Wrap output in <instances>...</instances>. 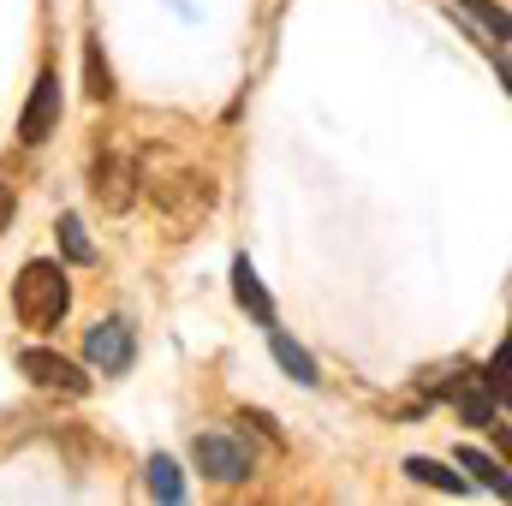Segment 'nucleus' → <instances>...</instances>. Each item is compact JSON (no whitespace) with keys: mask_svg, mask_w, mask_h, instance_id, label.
I'll return each instance as SVG.
<instances>
[{"mask_svg":"<svg viewBox=\"0 0 512 506\" xmlns=\"http://www.w3.org/2000/svg\"><path fill=\"white\" fill-rule=\"evenodd\" d=\"M60 251L72 256V262H96V245H90V233H84V221L78 215H60Z\"/></svg>","mask_w":512,"mask_h":506,"instance_id":"4468645a","label":"nucleus"},{"mask_svg":"<svg viewBox=\"0 0 512 506\" xmlns=\"http://www.w3.org/2000/svg\"><path fill=\"white\" fill-rule=\"evenodd\" d=\"M459 12H471V18H477V24H483L489 36H495V48L507 42V12H495L489 0H459Z\"/></svg>","mask_w":512,"mask_h":506,"instance_id":"2eb2a0df","label":"nucleus"},{"mask_svg":"<svg viewBox=\"0 0 512 506\" xmlns=\"http://www.w3.org/2000/svg\"><path fill=\"white\" fill-rule=\"evenodd\" d=\"M18 370L36 381V387H48V393H72V399H84V393H90V376H84L72 358H60V352H42V346L18 352Z\"/></svg>","mask_w":512,"mask_h":506,"instance_id":"39448f33","label":"nucleus"},{"mask_svg":"<svg viewBox=\"0 0 512 506\" xmlns=\"http://www.w3.org/2000/svg\"><path fill=\"white\" fill-rule=\"evenodd\" d=\"M233 298H239V304L251 310L256 322H262V328L274 322V304H268V292H262V280H256L251 256H239V262H233Z\"/></svg>","mask_w":512,"mask_h":506,"instance_id":"1a4fd4ad","label":"nucleus"},{"mask_svg":"<svg viewBox=\"0 0 512 506\" xmlns=\"http://www.w3.org/2000/svg\"><path fill=\"white\" fill-rule=\"evenodd\" d=\"M453 393H459V411H465V423H489V417H495V387H489L483 376H465Z\"/></svg>","mask_w":512,"mask_h":506,"instance_id":"9b49d317","label":"nucleus"},{"mask_svg":"<svg viewBox=\"0 0 512 506\" xmlns=\"http://www.w3.org/2000/svg\"><path fill=\"white\" fill-rule=\"evenodd\" d=\"M405 477H411V483H423V489H441V495H465V477H459V471H447L441 459H405Z\"/></svg>","mask_w":512,"mask_h":506,"instance_id":"9d476101","label":"nucleus"},{"mask_svg":"<svg viewBox=\"0 0 512 506\" xmlns=\"http://www.w3.org/2000/svg\"><path fill=\"white\" fill-rule=\"evenodd\" d=\"M149 495H155V501H167V506L185 501V477H179V465H173L167 453H155V459H149Z\"/></svg>","mask_w":512,"mask_h":506,"instance_id":"f8f14e48","label":"nucleus"},{"mask_svg":"<svg viewBox=\"0 0 512 506\" xmlns=\"http://www.w3.org/2000/svg\"><path fill=\"white\" fill-rule=\"evenodd\" d=\"M191 459H197V471L215 477V483H245V477L256 471V453L239 441V435H227V429L197 435V441H191Z\"/></svg>","mask_w":512,"mask_h":506,"instance_id":"7ed1b4c3","label":"nucleus"},{"mask_svg":"<svg viewBox=\"0 0 512 506\" xmlns=\"http://www.w3.org/2000/svg\"><path fill=\"white\" fill-rule=\"evenodd\" d=\"M84 358H90L96 370H108V376L131 370V358H137V346H131V328H126V322H96V328L84 334Z\"/></svg>","mask_w":512,"mask_h":506,"instance_id":"0eeeda50","label":"nucleus"},{"mask_svg":"<svg viewBox=\"0 0 512 506\" xmlns=\"http://www.w3.org/2000/svg\"><path fill=\"white\" fill-rule=\"evenodd\" d=\"M12 215H18V197H12V185H0V233L12 227Z\"/></svg>","mask_w":512,"mask_h":506,"instance_id":"dca6fc26","label":"nucleus"},{"mask_svg":"<svg viewBox=\"0 0 512 506\" xmlns=\"http://www.w3.org/2000/svg\"><path fill=\"white\" fill-rule=\"evenodd\" d=\"M90 191H96V203L108 215H126L131 203H137V167H131L126 155H96L90 161Z\"/></svg>","mask_w":512,"mask_h":506,"instance_id":"20e7f679","label":"nucleus"},{"mask_svg":"<svg viewBox=\"0 0 512 506\" xmlns=\"http://www.w3.org/2000/svg\"><path fill=\"white\" fill-rule=\"evenodd\" d=\"M268 346H274V358H280V370H286V376L292 381H304V387H316V358H310V352H304V346H298V340H292V334H280V328H274V322H268Z\"/></svg>","mask_w":512,"mask_h":506,"instance_id":"6e6552de","label":"nucleus"},{"mask_svg":"<svg viewBox=\"0 0 512 506\" xmlns=\"http://www.w3.org/2000/svg\"><path fill=\"white\" fill-rule=\"evenodd\" d=\"M54 126H60V72H42L36 90H30V102H24L18 137H24V143H48Z\"/></svg>","mask_w":512,"mask_h":506,"instance_id":"423d86ee","label":"nucleus"},{"mask_svg":"<svg viewBox=\"0 0 512 506\" xmlns=\"http://www.w3.org/2000/svg\"><path fill=\"white\" fill-rule=\"evenodd\" d=\"M459 465L483 483V489H495V495H507V471H501V459H489V453H477V447H459Z\"/></svg>","mask_w":512,"mask_h":506,"instance_id":"ddd939ff","label":"nucleus"},{"mask_svg":"<svg viewBox=\"0 0 512 506\" xmlns=\"http://www.w3.org/2000/svg\"><path fill=\"white\" fill-rule=\"evenodd\" d=\"M12 310H18V322L36 328V334L60 328V316L72 310V280H66V268H60V262H24V274H18V286H12Z\"/></svg>","mask_w":512,"mask_h":506,"instance_id":"f03ea898","label":"nucleus"},{"mask_svg":"<svg viewBox=\"0 0 512 506\" xmlns=\"http://www.w3.org/2000/svg\"><path fill=\"white\" fill-rule=\"evenodd\" d=\"M149 197L185 233V227H197L215 209V179L197 173V167H185V161H173V155H149Z\"/></svg>","mask_w":512,"mask_h":506,"instance_id":"f257e3e1","label":"nucleus"}]
</instances>
